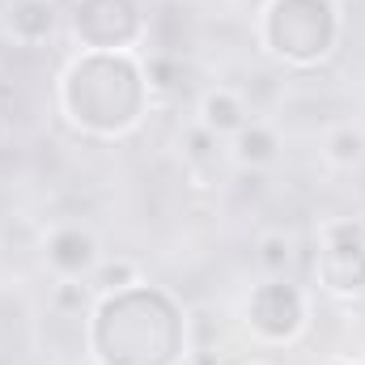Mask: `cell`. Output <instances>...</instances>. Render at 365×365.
Here are the masks:
<instances>
[{
	"mask_svg": "<svg viewBox=\"0 0 365 365\" xmlns=\"http://www.w3.org/2000/svg\"><path fill=\"white\" fill-rule=\"evenodd\" d=\"M255 264H259V272H268V276H284L289 264H293V238L284 230H264L255 238Z\"/></svg>",
	"mask_w": 365,
	"mask_h": 365,
	"instance_id": "cell-13",
	"label": "cell"
},
{
	"mask_svg": "<svg viewBox=\"0 0 365 365\" xmlns=\"http://www.w3.org/2000/svg\"><path fill=\"white\" fill-rule=\"evenodd\" d=\"M182 145H187V149H182V153H187V162H195V166L217 158V136H212L208 128H200V123H195V128L182 136Z\"/></svg>",
	"mask_w": 365,
	"mask_h": 365,
	"instance_id": "cell-15",
	"label": "cell"
},
{
	"mask_svg": "<svg viewBox=\"0 0 365 365\" xmlns=\"http://www.w3.org/2000/svg\"><path fill=\"white\" fill-rule=\"evenodd\" d=\"M145 81H149V93H182L187 90V68H182V60L175 51H158V56H149V64H145Z\"/></svg>",
	"mask_w": 365,
	"mask_h": 365,
	"instance_id": "cell-12",
	"label": "cell"
},
{
	"mask_svg": "<svg viewBox=\"0 0 365 365\" xmlns=\"http://www.w3.org/2000/svg\"><path fill=\"white\" fill-rule=\"evenodd\" d=\"M319 284L331 297H365V225L361 221H327L319 259H314Z\"/></svg>",
	"mask_w": 365,
	"mask_h": 365,
	"instance_id": "cell-5",
	"label": "cell"
},
{
	"mask_svg": "<svg viewBox=\"0 0 365 365\" xmlns=\"http://www.w3.org/2000/svg\"><path fill=\"white\" fill-rule=\"evenodd\" d=\"M323 153H327V162L340 166V170L365 166V128H357V123H336V128L327 132V140H323Z\"/></svg>",
	"mask_w": 365,
	"mask_h": 365,
	"instance_id": "cell-11",
	"label": "cell"
},
{
	"mask_svg": "<svg viewBox=\"0 0 365 365\" xmlns=\"http://www.w3.org/2000/svg\"><path fill=\"white\" fill-rule=\"evenodd\" d=\"M234 145V162L242 166V170H268L276 158H280V132H276L272 123H259V119H251L242 132H234L230 136Z\"/></svg>",
	"mask_w": 365,
	"mask_h": 365,
	"instance_id": "cell-10",
	"label": "cell"
},
{
	"mask_svg": "<svg viewBox=\"0 0 365 365\" xmlns=\"http://www.w3.org/2000/svg\"><path fill=\"white\" fill-rule=\"evenodd\" d=\"M259 38L280 64L314 68L340 43V9L336 0H268Z\"/></svg>",
	"mask_w": 365,
	"mask_h": 365,
	"instance_id": "cell-3",
	"label": "cell"
},
{
	"mask_svg": "<svg viewBox=\"0 0 365 365\" xmlns=\"http://www.w3.org/2000/svg\"><path fill=\"white\" fill-rule=\"evenodd\" d=\"M247 323L264 344H293L306 331V293L280 276H268L247 297Z\"/></svg>",
	"mask_w": 365,
	"mask_h": 365,
	"instance_id": "cell-6",
	"label": "cell"
},
{
	"mask_svg": "<svg viewBox=\"0 0 365 365\" xmlns=\"http://www.w3.org/2000/svg\"><path fill=\"white\" fill-rule=\"evenodd\" d=\"M251 365H264V361H251Z\"/></svg>",
	"mask_w": 365,
	"mask_h": 365,
	"instance_id": "cell-18",
	"label": "cell"
},
{
	"mask_svg": "<svg viewBox=\"0 0 365 365\" xmlns=\"http://www.w3.org/2000/svg\"><path fill=\"white\" fill-rule=\"evenodd\" d=\"M90 349L98 365H182L187 319L166 289L140 280L123 293H102Z\"/></svg>",
	"mask_w": 365,
	"mask_h": 365,
	"instance_id": "cell-1",
	"label": "cell"
},
{
	"mask_svg": "<svg viewBox=\"0 0 365 365\" xmlns=\"http://www.w3.org/2000/svg\"><path fill=\"white\" fill-rule=\"evenodd\" d=\"M0 26L21 47H43L60 30V4L56 0H4Z\"/></svg>",
	"mask_w": 365,
	"mask_h": 365,
	"instance_id": "cell-7",
	"label": "cell"
},
{
	"mask_svg": "<svg viewBox=\"0 0 365 365\" xmlns=\"http://www.w3.org/2000/svg\"><path fill=\"white\" fill-rule=\"evenodd\" d=\"M251 123V106L247 98L234 90H208L200 98V128H208L217 140L221 136H234Z\"/></svg>",
	"mask_w": 365,
	"mask_h": 365,
	"instance_id": "cell-9",
	"label": "cell"
},
{
	"mask_svg": "<svg viewBox=\"0 0 365 365\" xmlns=\"http://www.w3.org/2000/svg\"><path fill=\"white\" fill-rule=\"evenodd\" d=\"M56 302H60V310H81V306H86V284H77V280H60Z\"/></svg>",
	"mask_w": 365,
	"mask_h": 365,
	"instance_id": "cell-16",
	"label": "cell"
},
{
	"mask_svg": "<svg viewBox=\"0 0 365 365\" xmlns=\"http://www.w3.org/2000/svg\"><path fill=\"white\" fill-rule=\"evenodd\" d=\"M331 365H361V361H353V357H340V361H331Z\"/></svg>",
	"mask_w": 365,
	"mask_h": 365,
	"instance_id": "cell-17",
	"label": "cell"
},
{
	"mask_svg": "<svg viewBox=\"0 0 365 365\" xmlns=\"http://www.w3.org/2000/svg\"><path fill=\"white\" fill-rule=\"evenodd\" d=\"M145 64L132 51H81L60 77V106L90 136H123L149 106Z\"/></svg>",
	"mask_w": 365,
	"mask_h": 365,
	"instance_id": "cell-2",
	"label": "cell"
},
{
	"mask_svg": "<svg viewBox=\"0 0 365 365\" xmlns=\"http://www.w3.org/2000/svg\"><path fill=\"white\" fill-rule=\"evenodd\" d=\"M68 26L86 51H132L145 38V13L136 0H73Z\"/></svg>",
	"mask_w": 365,
	"mask_h": 365,
	"instance_id": "cell-4",
	"label": "cell"
},
{
	"mask_svg": "<svg viewBox=\"0 0 365 365\" xmlns=\"http://www.w3.org/2000/svg\"><path fill=\"white\" fill-rule=\"evenodd\" d=\"M90 284L98 289V293H123V289L140 284V272H136L132 259H102V264L90 272Z\"/></svg>",
	"mask_w": 365,
	"mask_h": 365,
	"instance_id": "cell-14",
	"label": "cell"
},
{
	"mask_svg": "<svg viewBox=\"0 0 365 365\" xmlns=\"http://www.w3.org/2000/svg\"><path fill=\"white\" fill-rule=\"evenodd\" d=\"M47 264L64 276V280L90 276L93 268L102 264L98 238H93L90 230H81V225H60V230H51V238H47Z\"/></svg>",
	"mask_w": 365,
	"mask_h": 365,
	"instance_id": "cell-8",
	"label": "cell"
}]
</instances>
